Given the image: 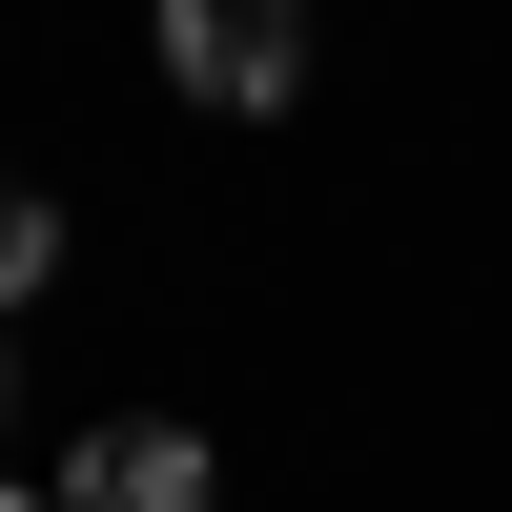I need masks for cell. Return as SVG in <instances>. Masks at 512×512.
I'll use <instances>...</instances> for the list:
<instances>
[{
	"label": "cell",
	"mask_w": 512,
	"mask_h": 512,
	"mask_svg": "<svg viewBox=\"0 0 512 512\" xmlns=\"http://www.w3.org/2000/svg\"><path fill=\"white\" fill-rule=\"evenodd\" d=\"M0 431H21V369H0Z\"/></svg>",
	"instance_id": "5"
},
{
	"label": "cell",
	"mask_w": 512,
	"mask_h": 512,
	"mask_svg": "<svg viewBox=\"0 0 512 512\" xmlns=\"http://www.w3.org/2000/svg\"><path fill=\"white\" fill-rule=\"evenodd\" d=\"M62 512H226V451H205L185 410H123V431L62 451Z\"/></svg>",
	"instance_id": "2"
},
{
	"label": "cell",
	"mask_w": 512,
	"mask_h": 512,
	"mask_svg": "<svg viewBox=\"0 0 512 512\" xmlns=\"http://www.w3.org/2000/svg\"><path fill=\"white\" fill-rule=\"evenodd\" d=\"M41 287H62V205H41V185H0V328H21Z\"/></svg>",
	"instance_id": "3"
},
{
	"label": "cell",
	"mask_w": 512,
	"mask_h": 512,
	"mask_svg": "<svg viewBox=\"0 0 512 512\" xmlns=\"http://www.w3.org/2000/svg\"><path fill=\"white\" fill-rule=\"evenodd\" d=\"M144 21H164V82L205 123H287L308 103V0H144Z\"/></svg>",
	"instance_id": "1"
},
{
	"label": "cell",
	"mask_w": 512,
	"mask_h": 512,
	"mask_svg": "<svg viewBox=\"0 0 512 512\" xmlns=\"http://www.w3.org/2000/svg\"><path fill=\"white\" fill-rule=\"evenodd\" d=\"M0 512H62V492H21V472H0Z\"/></svg>",
	"instance_id": "4"
}]
</instances>
